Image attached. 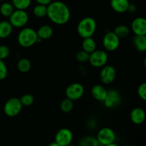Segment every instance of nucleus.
<instances>
[{
	"label": "nucleus",
	"instance_id": "f257e3e1",
	"mask_svg": "<svg viewBox=\"0 0 146 146\" xmlns=\"http://www.w3.org/2000/svg\"><path fill=\"white\" fill-rule=\"evenodd\" d=\"M47 17L56 25H64L71 19V11L68 6L61 1H51L47 6Z\"/></svg>",
	"mask_w": 146,
	"mask_h": 146
},
{
	"label": "nucleus",
	"instance_id": "f03ea898",
	"mask_svg": "<svg viewBox=\"0 0 146 146\" xmlns=\"http://www.w3.org/2000/svg\"><path fill=\"white\" fill-rule=\"evenodd\" d=\"M38 36L36 31L31 27H23L17 35V42L23 48H29L36 44Z\"/></svg>",
	"mask_w": 146,
	"mask_h": 146
},
{
	"label": "nucleus",
	"instance_id": "7ed1b4c3",
	"mask_svg": "<svg viewBox=\"0 0 146 146\" xmlns=\"http://www.w3.org/2000/svg\"><path fill=\"white\" fill-rule=\"evenodd\" d=\"M97 29V22L95 19L86 17L80 20L77 25V32L83 38L92 37Z\"/></svg>",
	"mask_w": 146,
	"mask_h": 146
},
{
	"label": "nucleus",
	"instance_id": "20e7f679",
	"mask_svg": "<svg viewBox=\"0 0 146 146\" xmlns=\"http://www.w3.org/2000/svg\"><path fill=\"white\" fill-rule=\"evenodd\" d=\"M29 17L26 10L14 9L12 14L9 17V21L13 27L21 29L25 27L29 22Z\"/></svg>",
	"mask_w": 146,
	"mask_h": 146
},
{
	"label": "nucleus",
	"instance_id": "39448f33",
	"mask_svg": "<svg viewBox=\"0 0 146 146\" xmlns=\"http://www.w3.org/2000/svg\"><path fill=\"white\" fill-rule=\"evenodd\" d=\"M108 61V53L105 50L96 49L90 54L88 62L91 66L96 68H101L107 64Z\"/></svg>",
	"mask_w": 146,
	"mask_h": 146
},
{
	"label": "nucleus",
	"instance_id": "423d86ee",
	"mask_svg": "<svg viewBox=\"0 0 146 146\" xmlns=\"http://www.w3.org/2000/svg\"><path fill=\"white\" fill-rule=\"evenodd\" d=\"M23 106L19 98L12 97L5 102L4 106V113L7 116L12 118L18 115L22 110Z\"/></svg>",
	"mask_w": 146,
	"mask_h": 146
},
{
	"label": "nucleus",
	"instance_id": "0eeeda50",
	"mask_svg": "<svg viewBox=\"0 0 146 146\" xmlns=\"http://www.w3.org/2000/svg\"><path fill=\"white\" fill-rule=\"evenodd\" d=\"M102 44L105 51L112 52L118 48L121 44V38L113 31H108L103 37Z\"/></svg>",
	"mask_w": 146,
	"mask_h": 146
},
{
	"label": "nucleus",
	"instance_id": "6e6552de",
	"mask_svg": "<svg viewBox=\"0 0 146 146\" xmlns=\"http://www.w3.org/2000/svg\"><path fill=\"white\" fill-rule=\"evenodd\" d=\"M85 92L84 86L80 83H72L67 86L65 94L66 98L71 101H77L82 98Z\"/></svg>",
	"mask_w": 146,
	"mask_h": 146
},
{
	"label": "nucleus",
	"instance_id": "1a4fd4ad",
	"mask_svg": "<svg viewBox=\"0 0 146 146\" xmlns=\"http://www.w3.org/2000/svg\"><path fill=\"white\" fill-rule=\"evenodd\" d=\"M122 98L119 91L115 88H111L107 92L106 97L104 101V104L107 108H114L121 104Z\"/></svg>",
	"mask_w": 146,
	"mask_h": 146
},
{
	"label": "nucleus",
	"instance_id": "9d476101",
	"mask_svg": "<svg viewBox=\"0 0 146 146\" xmlns=\"http://www.w3.org/2000/svg\"><path fill=\"white\" fill-rule=\"evenodd\" d=\"M96 138L101 145H106L115 142L116 135L113 130L111 128L104 127L101 128L97 133Z\"/></svg>",
	"mask_w": 146,
	"mask_h": 146
},
{
	"label": "nucleus",
	"instance_id": "9b49d317",
	"mask_svg": "<svg viewBox=\"0 0 146 146\" xmlns=\"http://www.w3.org/2000/svg\"><path fill=\"white\" fill-rule=\"evenodd\" d=\"M74 138L72 131L66 128H61L55 135V142L61 146H67L71 144Z\"/></svg>",
	"mask_w": 146,
	"mask_h": 146
},
{
	"label": "nucleus",
	"instance_id": "f8f14e48",
	"mask_svg": "<svg viewBox=\"0 0 146 146\" xmlns=\"http://www.w3.org/2000/svg\"><path fill=\"white\" fill-rule=\"evenodd\" d=\"M100 79L105 85H109L115 81L116 78V71L113 66L106 65L102 67L100 71Z\"/></svg>",
	"mask_w": 146,
	"mask_h": 146
},
{
	"label": "nucleus",
	"instance_id": "ddd939ff",
	"mask_svg": "<svg viewBox=\"0 0 146 146\" xmlns=\"http://www.w3.org/2000/svg\"><path fill=\"white\" fill-rule=\"evenodd\" d=\"M131 29L135 36L146 35V19L143 17H137L131 22Z\"/></svg>",
	"mask_w": 146,
	"mask_h": 146
},
{
	"label": "nucleus",
	"instance_id": "4468645a",
	"mask_svg": "<svg viewBox=\"0 0 146 146\" xmlns=\"http://www.w3.org/2000/svg\"><path fill=\"white\" fill-rule=\"evenodd\" d=\"M130 118L133 123L135 125H141L145 119V111L141 107L134 108L130 113Z\"/></svg>",
	"mask_w": 146,
	"mask_h": 146
},
{
	"label": "nucleus",
	"instance_id": "2eb2a0df",
	"mask_svg": "<svg viewBox=\"0 0 146 146\" xmlns=\"http://www.w3.org/2000/svg\"><path fill=\"white\" fill-rule=\"evenodd\" d=\"M108 90L101 84H96L92 87L91 91V96L95 100L104 102L106 97Z\"/></svg>",
	"mask_w": 146,
	"mask_h": 146
},
{
	"label": "nucleus",
	"instance_id": "dca6fc26",
	"mask_svg": "<svg viewBox=\"0 0 146 146\" xmlns=\"http://www.w3.org/2000/svg\"><path fill=\"white\" fill-rule=\"evenodd\" d=\"M130 4L129 0H111L110 2L112 9L118 14L127 12Z\"/></svg>",
	"mask_w": 146,
	"mask_h": 146
},
{
	"label": "nucleus",
	"instance_id": "f3484780",
	"mask_svg": "<svg viewBox=\"0 0 146 146\" xmlns=\"http://www.w3.org/2000/svg\"><path fill=\"white\" fill-rule=\"evenodd\" d=\"M38 38L41 40H47L51 38L54 34V29L52 27L47 24L41 26L36 31Z\"/></svg>",
	"mask_w": 146,
	"mask_h": 146
},
{
	"label": "nucleus",
	"instance_id": "a211bd4d",
	"mask_svg": "<svg viewBox=\"0 0 146 146\" xmlns=\"http://www.w3.org/2000/svg\"><path fill=\"white\" fill-rule=\"evenodd\" d=\"M14 27L9 21H0V38L4 39L9 36L13 31Z\"/></svg>",
	"mask_w": 146,
	"mask_h": 146
},
{
	"label": "nucleus",
	"instance_id": "6ab92c4d",
	"mask_svg": "<svg viewBox=\"0 0 146 146\" xmlns=\"http://www.w3.org/2000/svg\"><path fill=\"white\" fill-rule=\"evenodd\" d=\"M81 46H82V50L86 51L88 54H91L96 49V41L93 37L85 38L83 39Z\"/></svg>",
	"mask_w": 146,
	"mask_h": 146
},
{
	"label": "nucleus",
	"instance_id": "aec40b11",
	"mask_svg": "<svg viewBox=\"0 0 146 146\" xmlns=\"http://www.w3.org/2000/svg\"><path fill=\"white\" fill-rule=\"evenodd\" d=\"M133 43L139 52H145L146 51V35L135 36L133 40Z\"/></svg>",
	"mask_w": 146,
	"mask_h": 146
},
{
	"label": "nucleus",
	"instance_id": "412c9836",
	"mask_svg": "<svg viewBox=\"0 0 146 146\" xmlns=\"http://www.w3.org/2000/svg\"><path fill=\"white\" fill-rule=\"evenodd\" d=\"M78 146H104L93 135H86L80 140Z\"/></svg>",
	"mask_w": 146,
	"mask_h": 146
},
{
	"label": "nucleus",
	"instance_id": "4be33fe9",
	"mask_svg": "<svg viewBox=\"0 0 146 146\" xmlns=\"http://www.w3.org/2000/svg\"><path fill=\"white\" fill-rule=\"evenodd\" d=\"M113 32L120 38H126L128 36H129L130 33H131V29L128 26L124 25V24H120L115 27Z\"/></svg>",
	"mask_w": 146,
	"mask_h": 146
},
{
	"label": "nucleus",
	"instance_id": "5701e85b",
	"mask_svg": "<svg viewBox=\"0 0 146 146\" xmlns=\"http://www.w3.org/2000/svg\"><path fill=\"white\" fill-rule=\"evenodd\" d=\"M17 68L21 73H27L31 70V63L28 58H21L17 62Z\"/></svg>",
	"mask_w": 146,
	"mask_h": 146
},
{
	"label": "nucleus",
	"instance_id": "b1692460",
	"mask_svg": "<svg viewBox=\"0 0 146 146\" xmlns=\"http://www.w3.org/2000/svg\"><path fill=\"white\" fill-rule=\"evenodd\" d=\"M14 11V7L11 3L3 2L0 6V14L4 17H9Z\"/></svg>",
	"mask_w": 146,
	"mask_h": 146
},
{
	"label": "nucleus",
	"instance_id": "393cba45",
	"mask_svg": "<svg viewBox=\"0 0 146 146\" xmlns=\"http://www.w3.org/2000/svg\"><path fill=\"white\" fill-rule=\"evenodd\" d=\"M33 14L37 18H44L47 16V6L37 4L33 9Z\"/></svg>",
	"mask_w": 146,
	"mask_h": 146
},
{
	"label": "nucleus",
	"instance_id": "a878e982",
	"mask_svg": "<svg viewBox=\"0 0 146 146\" xmlns=\"http://www.w3.org/2000/svg\"><path fill=\"white\" fill-rule=\"evenodd\" d=\"M32 0H12L11 4L15 9L26 10L31 6Z\"/></svg>",
	"mask_w": 146,
	"mask_h": 146
},
{
	"label": "nucleus",
	"instance_id": "bb28decb",
	"mask_svg": "<svg viewBox=\"0 0 146 146\" xmlns=\"http://www.w3.org/2000/svg\"><path fill=\"white\" fill-rule=\"evenodd\" d=\"M74 108V101L68 98H64L60 104V109L64 113H69Z\"/></svg>",
	"mask_w": 146,
	"mask_h": 146
},
{
	"label": "nucleus",
	"instance_id": "cd10ccee",
	"mask_svg": "<svg viewBox=\"0 0 146 146\" xmlns=\"http://www.w3.org/2000/svg\"><path fill=\"white\" fill-rule=\"evenodd\" d=\"M23 106H30L34 102V97L32 94H25L19 98Z\"/></svg>",
	"mask_w": 146,
	"mask_h": 146
},
{
	"label": "nucleus",
	"instance_id": "c85d7f7f",
	"mask_svg": "<svg viewBox=\"0 0 146 146\" xmlns=\"http://www.w3.org/2000/svg\"><path fill=\"white\" fill-rule=\"evenodd\" d=\"M89 56L90 54L84 51V50H81L76 54V59L78 61V62L81 63V64H85V63L88 62Z\"/></svg>",
	"mask_w": 146,
	"mask_h": 146
},
{
	"label": "nucleus",
	"instance_id": "c756f323",
	"mask_svg": "<svg viewBox=\"0 0 146 146\" xmlns=\"http://www.w3.org/2000/svg\"><path fill=\"white\" fill-rule=\"evenodd\" d=\"M8 75V68L5 62L3 60H0V81L4 80Z\"/></svg>",
	"mask_w": 146,
	"mask_h": 146
},
{
	"label": "nucleus",
	"instance_id": "7c9ffc66",
	"mask_svg": "<svg viewBox=\"0 0 146 146\" xmlns=\"http://www.w3.org/2000/svg\"><path fill=\"white\" fill-rule=\"evenodd\" d=\"M137 93L139 98L145 101L146 100V83L143 82L140 84L137 89Z\"/></svg>",
	"mask_w": 146,
	"mask_h": 146
},
{
	"label": "nucleus",
	"instance_id": "2f4dec72",
	"mask_svg": "<svg viewBox=\"0 0 146 146\" xmlns=\"http://www.w3.org/2000/svg\"><path fill=\"white\" fill-rule=\"evenodd\" d=\"M10 54V48L7 45H0V60H3L8 58Z\"/></svg>",
	"mask_w": 146,
	"mask_h": 146
},
{
	"label": "nucleus",
	"instance_id": "473e14b6",
	"mask_svg": "<svg viewBox=\"0 0 146 146\" xmlns=\"http://www.w3.org/2000/svg\"><path fill=\"white\" fill-rule=\"evenodd\" d=\"M53 0H35L36 2L38 4H42V5L48 6Z\"/></svg>",
	"mask_w": 146,
	"mask_h": 146
},
{
	"label": "nucleus",
	"instance_id": "72a5a7b5",
	"mask_svg": "<svg viewBox=\"0 0 146 146\" xmlns=\"http://www.w3.org/2000/svg\"><path fill=\"white\" fill-rule=\"evenodd\" d=\"M136 11V6L133 4H130L129 7H128V11L131 13H133Z\"/></svg>",
	"mask_w": 146,
	"mask_h": 146
},
{
	"label": "nucleus",
	"instance_id": "f704fd0d",
	"mask_svg": "<svg viewBox=\"0 0 146 146\" xmlns=\"http://www.w3.org/2000/svg\"><path fill=\"white\" fill-rule=\"evenodd\" d=\"M48 146H61V145H59L58 143H56L55 141H54V142L51 143H50Z\"/></svg>",
	"mask_w": 146,
	"mask_h": 146
},
{
	"label": "nucleus",
	"instance_id": "c9c22d12",
	"mask_svg": "<svg viewBox=\"0 0 146 146\" xmlns=\"http://www.w3.org/2000/svg\"><path fill=\"white\" fill-rule=\"evenodd\" d=\"M104 146H118V144L115 143V142H114V143H112L108 144V145H104Z\"/></svg>",
	"mask_w": 146,
	"mask_h": 146
},
{
	"label": "nucleus",
	"instance_id": "e433bc0d",
	"mask_svg": "<svg viewBox=\"0 0 146 146\" xmlns=\"http://www.w3.org/2000/svg\"><path fill=\"white\" fill-rule=\"evenodd\" d=\"M67 146H76V145H72V144H70V145H68Z\"/></svg>",
	"mask_w": 146,
	"mask_h": 146
},
{
	"label": "nucleus",
	"instance_id": "4c0bfd02",
	"mask_svg": "<svg viewBox=\"0 0 146 146\" xmlns=\"http://www.w3.org/2000/svg\"><path fill=\"white\" fill-rule=\"evenodd\" d=\"M123 146H132V145H123Z\"/></svg>",
	"mask_w": 146,
	"mask_h": 146
},
{
	"label": "nucleus",
	"instance_id": "58836bf2",
	"mask_svg": "<svg viewBox=\"0 0 146 146\" xmlns=\"http://www.w3.org/2000/svg\"><path fill=\"white\" fill-rule=\"evenodd\" d=\"M5 1V0H0V1Z\"/></svg>",
	"mask_w": 146,
	"mask_h": 146
}]
</instances>
